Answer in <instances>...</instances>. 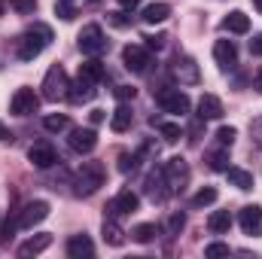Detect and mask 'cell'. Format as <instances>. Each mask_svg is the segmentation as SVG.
Here are the masks:
<instances>
[{"label": "cell", "instance_id": "cell-1", "mask_svg": "<svg viewBox=\"0 0 262 259\" xmlns=\"http://www.w3.org/2000/svg\"><path fill=\"white\" fill-rule=\"evenodd\" d=\"M49 43H52V28L37 21V25H31V28L18 37V49H15V52H18L21 61H34Z\"/></svg>", "mask_w": 262, "mask_h": 259}, {"label": "cell", "instance_id": "cell-2", "mask_svg": "<svg viewBox=\"0 0 262 259\" xmlns=\"http://www.w3.org/2000/svg\"><path fill=\"white\" fill-rule=\"evenodd\" d=\"M104 180H107V171H104L101 162H82V168L76 171V180H73V192L79 198L95 195L104 186Z\"/></svg>", "mask_w": 262, "mask_h": 259}, {"label": "cell", "instance_id": "cell-3", "mask_svg": "<svg viewBox=\"0 0 262 259\" xmlns=\"http://www.w3.org/2000/svg\"><path fill=\"white\" fill-rule=\"evenodd\" d=\"M43 98L46 101H64L67 92H70V79H67V70L61 64H52L43 76Z\"/></svg>", "mask_w": 262, "mask_h": 259}, {"label": "cell", "instance_id": "cell-4", "mask_svg": "<svg viewBox=\"0 0 262 259\" xmlns=\"http://www.w3.org/2000/svg\"><path fill=\"white\" fill-rule=\"evenodd\" d=\"M156 101H159V107H162L165 113H174V116H183V113H189V107H192L189 95L180 92V89H162V92L156 95Z\"/></svg>", "mask_w": 262, "mask_h": 259}, {"label": "cell", "instance_id": "cell-5", "mask_svg": "<svg viewBox=\"0 0 262 259\" xmlns=\"http://www.w3.org/2000/svg\"><path fill=\"white\" fill-rule=\"evenodd\" d=\"M76 43H79V52H82V55H101V52L107 49L104 31H101L98 25H85V28L79 31V37H76Z\"/></svg>", "mask_w": 262, "mask_h": 259}, {"label": "cell", "instance_id": "cell-6", "mask_svg": "<svg viewBox=\"0 0 262 259\" xmlns=\"http://www.w3.org/2000/svg\"><path fill=\"white\" fill-rule=\"evenodd\" d=\"M162 171H165V180H168V189H171V192H177V189H183V186L189 183V165H186V159H180V156L168 159V162L162 165Z\"/></svg>", "mask_w": 262, "mask_h": 259}, {"label": "cell", "instance_id": "cell-7", "mask_svg": "<svg viewBox=\"0 0 262 259\" xmlns=\"http://www.w3.org/2000/svg\"><path fill=\"white\" fill-rule=\"evenodd\" d=\"M49 217V201H28L21 210H18V217H15V226L18 229H34L37 223H43Z\"/></svg>", "mask_w": 262, "mask_h": 259}, {"label": "cell", "instance_id": "cell-8", "mask_svg": "<svg viewBox=\"0 0 262 259\" xmlns=\"http://www.w3.org/2000/svg\"><path fill=\"white\" fill-rule=\"evenodd\" d=\"M122 64L128 67L131 73H146L149 64H152V58H149V49L146 46H125L122 49Z\"/></svg>", "mask_w": 262, "mask_h": 259}, {"label": "cell", "instance_id": "cell-9", "mask_svg": "<svg viewBox=\"0 0 262 259\" xmlns=\"http://www.w3.org/2000/svg\"><path fill=\"white\" fill-rule=\"evenodd\" d=\"M37 107H40V98L34 95V89H15V95L9 101V110L15 116H31V113H37Z\"/></svg>", "mask_w": 262, "mask_h": 259}, {"label": "cell", "instance_id": "cell-10", "mask_svg": "<svg viewBox=\"0 0 262 259\" xmlns=\"http://www.w3.org/2000/svg\"><path fill=\"white\" fill-rule=\"evenodd\" d=\"M171 73H174V79H180V85H195L198 79H201L198 64L189 58V55H177L174 64H171Z\"/></svg>", "mask_w": 262, "mask_h": 259}, {"label": "cell", "instance_id": "cell-11", "mask_svg": "<svg viewBox=\"0 0 262 259\" xmlns=\"http://www.w3.org/2000/svg\"><path fill=\"white\" fill-rule=\"evenodd\" d=\"M238 223H241L244 235H262V207L259 204H247V207H241Z\"/></svg>", "mask_w": 262, "mask_h": 259}, {"label": "cell", "instance_id": "cell-12", "mask_svg": "<svg viewBox=\"0 0 262 259\" xmlns=\"http://www.w3.org/2000/svg\"><path fill=\"white\" fill-rule=\"evenodd\" d=\"M213 61L220 64V70H232L238 64V49L232 40H216L213 43Z\"/></svg>", "mask_w": 262, "mask_h": 259}, {"label": "cell", "instance_id": "cell-13", "mask_svg": "<svg viewBox=\"0 0 262 259\" xmlns=\"http://www.w3.org/2000/svg\"><path fill=\"white\" fill-rule=\"evenodd\" d=\"M98 82H92V79H85L82 73L76 76V82H70V92H67V98L73 101V104H89L95 95H98V89H95Z\"/></svg>", "mask_w": 262, "mask_h": 259}, {"label": "cell", "instance_id": "cell-14", "mask_svg": "<svg viewBox=\"0 0 262 259\" xmlns=\"http://www.w3.org/2000/svg\"><path fill=\"white\" fill-rule=\"evenodd\" d=\"M67 140H70V149H73V153H82V156L92 153V149L98 146V134H95V128H73Z\"/></svg>", "mask_w": 262, "mask_h": 259}, {"label": "cell", "instance_id": "cell-15", "mask_svg": "<svg viewBox=\"0 0 262 259\" xmlns=\"http://www.w3.org/2000/svg\"><path fill=\"white\" fill-rule=\"evenodd\" d=\"M28 159H31L34 168H52V165L58 162V156H55V149H52L49 143H37V146H31V149H28Z\"/></svg>", "mask_w": 262, "mask_h": 259}, {"label": "cell", "instance_id": "cell-16", "mask_svg": "<svg viewBox=\"0 0 262 259\" xmlns=\"http://www.w3.org/2000/svg\"><path fill=\"white\" fill-rule=\"evenodd\" d=\"M52 244V235L49 232H40V235H31L25 244H18V256L28 259V256H37V253H43L46 247Z\"/></svg>", "mask_w": 262, "mask_h": 259}, {"label": "cell", "instance_id": "cell-17", "mask_svg": "<svg viewBox=\"0 0 262 259\" xmlns=\"http://www.w3.org/2000/svg\"><path fill=\"white\" fill-rule=\"evenodd\" d=\"M162 186H168V180H165V171L162 168H156V171H149V177H146V195L152 198V201H165L171 189H162Z\"/></svg>", "mask_w": 262, "mask_h": 259}, {"label": "cell", "instance_id": "cell-18", "mask_svg": "<svg viewBox=\"0 0 262 259\" xmlns=\"http://www.w3.org/2000/svg\"><path fill=\"white\" fill-rule=\"evenodd\" d=\"M92 253H95V244H92L89 235H73L67 241V256L70 259H82V256H92Z\"/></svg>", "mask_w": 262, "mask_h": 259}, {"label": "cell", "instance_id": "cell-19", "mask_svg": "<svg viewBox=\"0 0 262 259\" xmlns=\"http://www.w3.org/2000/svg\"><path fill=\"white\" fill-rule=\"evenodd\" d=\"M198 116L201 119H220L223 116V101L216 95H201L198 101Z\"/></svg>", "mask_w": 262, "mask_h": 259}, {"label": "cell", "instance_id": "cell-20", "mask_svg": "<svg viewBox=\"0 0 262 259\" xmlns=\"http://www.w3.org/2000/svg\"><path fill=\"white\" fill-rule=\"evenodd\" d=\"M137 207H140V198L131 192V189H122V192L113 198V204H110L113 213H134Z\"/></svg>", "mask_w": 262, "mask_h": 259}, {"label": "cell", "instance_id": "cell-21", "mask_svg": "<svg viewBox=\"0 0 262 259\" xmlns=\"http://www.w3.org/2000/svg\"><path fill=\"white\" fill-rule=\"evenodd\" d=\"M223 28H226L229 34H247V31H250V18H247L241 9H235V12H229V15L223 18Z\"/></svg>", "mask_w": 262, "mask_h": 259}, {"label": "cell", "instance_id": "cell-22", "mask_svg": "<svg viewBox=\"0 0 262 259\" xmlns=\"http://www.w3.org/2000/svg\"><path fill=\"white\" fill-rule=\"evenodd\" d=\"M131 119H134V116H131V107L122 101V104L113 110V116H110V128L116 131V134H122V131L131 128Z\"/></svg>", "mask_w": 262, "mask_h": 259}, {"label": "cell", "instance_id": "cell-23", "mask_svg": "<svg viewBox=\"0 0 262 259\" xmlns=\"http://www.w3.org/2000/svg\"><path fill=\"white\" fill-rule=\"evenodd\" d=\"M226 177H229L232 186H238V189H244V192L253 189V174L244 171V168H232V165H229V168H226Z\"/></svg>", "mask_w": 262, "mask_h": 259}, {"label": "cell", "instance_id": "cell-24", "mask_svg": "<svg viewBox=\"0 0 262 259\" xmlns=\"http://www.w3.org/2000/svg\"><path fill=\"white\" fill-rule=\"evenodd\" d=\"M207 229H210L213 235L229 232V229H232V213H229V210H213V213L207 217Z\"/></svg>", "mask_w": 262, "mask_h": 259}, {"label": "cell", "instance_id": "cell-25", "mask_svg": "<svg viewBox=\"0 0 262 259\" xmlns=\"http://www.w3.org/2000/svg\"><path fill=\"white\" fill-rule=\"evenodd\" d=\"M104 241L110 244V247H122L125 244V232H122V226L116 223V220H104Z\"/></svg>", "mask_w": 262, "mask_h": 259}, {"label": "cell", "instance_id": "cell-26", "mask_svg": "<svg viewBox=\"0 0 262 259\" xmlns=\"http://www.w3.org/2000/svg\"><path fill=\"white\" fill-rule=\"evenodd\" d=\"M168 15H171V6H168V3H149V6L143 9V21H146V25H162Z\"/></svg>", "mask_w": 262, "mask_h": 259}, {"label": "cell", "instance_id": "cell-27", "mask_svg": "<svg viewBox=\"0 0 262 259\" xmlns=\"http://www.w3.org/2000/svg\"><path fill=\"white\" fill-rule=\"evenodd\" d=\"M79 73H82L85 79H92V82H101V79H104V64L92 55L89 61H82V64H79Z\"/></svg>", "mask_w": 262, "mask_h": 259}, {"label": "cell", "instance_id": "cell-28", "mask_svg": "<svg viewBox=\"0 0 262 259\" xmlns=\"http://www.w3.org/2000/svg\"><path fill=\"white\" fill-rule=\"evenodd\" d=\"M131 238H134L137 244H149V241L156 238V226H152V223H140V226L131 229Z\"/></svg>", "mask_w": 262, "mask_h": 259}, {"label": "cell", "instance_id": "cell-29", "mask_svg": "<svg viewBox=\"0 0 262 259\" xmlns=\"http://www.w3.org/2000/svg\"><path fill=\"white\" fill-rule=\"evenodd\" d=\"M43 128L52 131V134H58V131L70 128V119H67L64 113H52V116H46V119H43Z\"/></svg>", "mask_w": 262, "mask_h": 259}, {"label": "cell", "instance_id": "cell-30", "mask_svg": "<svg viewBox=\"0 0 262 259\" xmlns=\"http://www.w3.org/2000/svg\"><path fill=\"white\" fill-rule=\"evenodd\" d=\"M159 134H162L168 143H177V140L183 137V128H180L177 122H159Z\"/></svg>", "mask_w": 262, "mask_h": 259}, {"label": "cell", "instance_id": "cell-31", "mask_svg": "<svg viewBox=\"0 0 262 259\" xmlns=\"http://www.w3.org/2000/svg\"><path fill=\"white\" fill-rule=\"evenodd\" d=\"M207 162H210V168H213V171H226V168H229V153H226V146H223V149L207 153Z\"/></svg>", "mask_w": 262, "mask_h": 259}, {"label": "cell", "instance_id": "cell-32", "mask_svg": "<svg viewBox=\"0 0 262 259\" xmlns=\"http://www.w3.org/2000/svg\"><path fill=\"white\" fill-rule=\"evenodd\" d=\"M216 201V189L213 186H204V189H198L195 195H192V204L195 207H207V204H213Z\"/></svg>", "mask_w": 262, "mask_h": 259}, {"label": "cell", "instance_id": "cell-33", "mask_svg": "<svg viewBox=\"0 0 262 259\" xmlns=\"http://www.w3.org/2000/svg\"><path fill=\"white\" fill-rule=\"evenodd\" d=\"M183 226H186V217H183L180 210L168 217V235H171V238H174V235H180V232H183Z\"/></svg>", "mask_w": 262, "mask_h": 259}, {"label": "cell", "instance_id": "cell-34", "mask_svg": "<svg viewBox=\"0 0 262 259\" xmlns=\"http://www.w3.org/2000/svg\"><path fill=\"white\" fill-rule=\"evenodd\" d=\"M232 250H229V244H220V241H213V244H207L204 247V256L207 259H220V256H229Z\"/></svg>", "mask_w": 262, "mask_h": 259}, {"label": "cell", "instance_id": "cell-35", "mask_svg": "<svg viewBox=\"0 0 262 259\" xmlns=\"http://www.w3.org/2000/svg\"><path fill=\"white\" fill-rule=\"evenodd\" d=\"M235 137H238V131L232 128V125H223V128L216 131V140H220V146H232V143H235Z\"/></svg>", "mask_w": 262, "mask_h": 259}, {"label": "cell", "instance_id": "cell-36", "mask_svg": "<svg viewBox=\"0 0 262 259\" xmlns=\"http://www.w3.org/2000/svg\"><path fill=\"white\" fill-rule=\"evenodd\" d=\"M55 15L64 18V21H70V18L76 15V9L70 6V0H55Z\"/></svg>", "mask_w": 262, "mask_h": 259}, {"label": "cell", "instance_id": "cell-37", "mask_svg": "<svg viewBox=\"0 0 262 259\" xmlns=\"http://www.w3.org/2000/svg\"><path fill=\"white\" fill-rule=\"evenodd\" d=\"M107 21H110L113 28H128L131 15H125V12H107Z\"/></svg>", "mask_w": 262, "mask_h": 259}, {"label": "cell", "instance_id": "cell-38", "mask_svg": "<svg viewBox=\"0 0 262 259\" xmlns=\"http://www.w3.org/2000/svg\"><path fill=\"white\" fill-rule=\"evenodd\" d=\"M12 9L21 12V15H31L37 9V0H12Z\"/></svg>", "mask_w": 262, "mask_h": 259}, {"label": "cell", "instance_id": "cell-39", "mask_svg": "<svg viewBox=\"0 0 262 259\" xmlns=\"http://www.w3.org/2000/svg\"><path fill=\"white\" fill-rule=\"evenodd\" d=\"M250 140H253V143H256V146L262 149V116L250 122Z\"/></svg>", "mask_w": 262, "mask_h": 259}, {"label": "cell", "instance_id": "cell-40", "mask_svg": "<svg viewBox=\"0 0 262 259\" xmlns=\"http://www.w3.org/2000/svg\"><path fill=\"white\" fill-rule=\"evenodd\" d=\"M134 95H137L134 85H116V98L119 101H134Z\"/></svg>", "mask_w": 262, "mask_h": 259}, {"label": "cell", "instance_id": "cell-41", "mask_svg": "<svg viewBox=\"0 0 262 259\" xmlns=\"http://www.w3.org/2000/svg\"><path fill=\"white\" fill-rule=\"evenodd\" d=\"M134 165H137V156H128V153H122V156H119V171H122V174H128Z\"/></svg>", "mask_w": 262, "mask_h": 259}, {"label": "cell", "instance_id": "cell-42", "mask_svg": "<svg viewBox=\"0 0 262 259\" xmlns=\"http://www.w3.org/2000/svg\"><path fill=\"white\" fill-rule=\"evenodd\" d=\"M143 40H146V49H156V52H159L168 37H165V34H156V37H143Z\"/></svg>", "mask_w": 262, "mask_h": 259}, {"label": "cell", "instance_id": "cell-43", "mask_svg": "<svg viewBox=\"0 0 262 259\" xmlns=\"http://www.w3.org/2000/svg\"><path fill=\"white\" fill-rule=\"evenodd\" d=\"M250 55H262V34H256L250 40Z\"/></svg>", "mask_w": 262, "mask_h": 259}, {"label": "cell", "instance_id": "cell-44", "mask_svg": "<svg viewBox=\"0 0 262 259\" xmlns=\"http://www.w3.org/2000/svg\"><path fill=\"white\" fill-rule=\"evenodd\" d=\"M89 119H92V125H101L107 116H104V110H92V113H89Z\"/></svg>", "mask_w": 262, "mask_h": 259}, {"label": "cell", "instance_id": "cell-45", "mask_svg": "<svg viewBox=\"0 0 262 259\" xmlns=\"http://www.w3.org/2000/svg\"><path fill=\"white\" fill-rule=\"evenodd\" d=\"M253 89L262 95V67H259V73H256V79H253Z\"/></svg>", "mask_w": 262, "mask_h": 259}, {"label": "cell", "instance_id": "cell-46", "mask_svg": "<svg viewBox=\"0 0 262 259\" xmlns=\"http://www.w3.org/2000/svg\"><path fill=\"white\" fill-rule=\"evenodd\" d=\"M119 3H122L125 9H134V6H140V0H119Z\"/></svg>", "mask_w": 262, "mask_h": 259}, {"label": "cell", "instance_id": "cell-47", "mask_svg": "<svg viewBox=\"0 0 262 259\" xmlns=\"http://www.w3.org/2000/svg\"><path fill=\"white\" fill-rule=\"evenodd\" d=\"M253 6H256V12H262V0H253Z\"/></svg>", "mask_w": 262, "mask_h": 259}, {"label": "cell", "instance_id": "cell-48", "mask_svg": "<svg viewBox=\"0 0 262 259\" xmlns=\"http://www.w3.org/2000/svg\"><path fill=\"white\" fill-rule=\"evenodd\" d=\"M0 137H6V140H9V134H6V128H3V125H0Z\"/></svg>", "mask_w": 262, "mask_h": 259}, {"label": "cell", "instance_id": "cell-49", "mask_svg": "<svg viewBox=\"0 0 262 259\" xmlns=\"http://www.w3.org/2000/svg\"><path fill=\"white\" fill-rule=\"evenodd\" d=\"M89 3H98V0H89Z\"/></svg>", "mask_w": 262, "mask_h": 259}, {"label": "cell", "instance_id": "cell-50", "mask_svg": "<svg viewBox=\"0 0 262 259\" xmlns=\"http://www.w3.org/2000/svg\"><path fill=\"white\" fill-rule=\"evenodd\" d=\"M0 12H3V6H0Z\"/></svg>", "mask_w": 262, "mask_h": 259}]
</instances>
